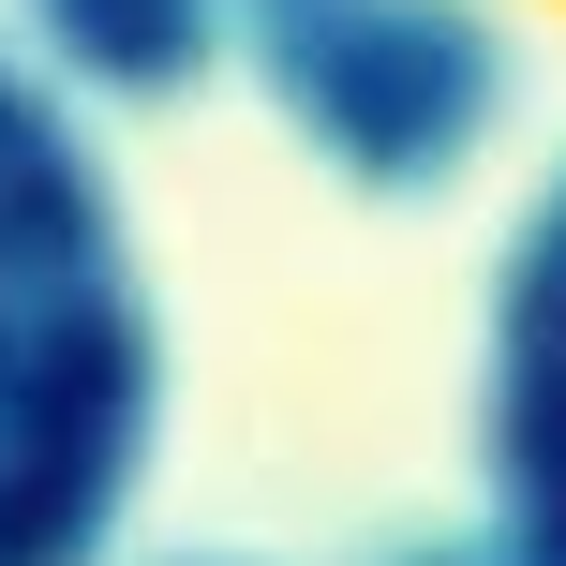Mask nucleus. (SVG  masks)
I'll return each mask as SVG.
<instances>
[{
  "instance_id": "f257e3e1",
  "label": "nucleus",
  "mask_w": 566,
  "mask_h": 566,
  "mask_svg": "<svg viewBox=\"0 0 566 566\" xmlns=\"http://www.w3.org/2000/svg\"><path fill=\"white\" fill-rule=\"evenodd\" d=\"M507 418H522V492H537V537L566 566V239L522 283V373H507Z\"/></svg>"
}]
</instances>
